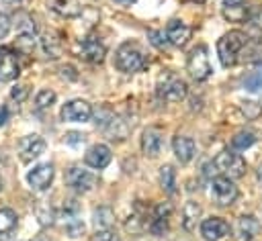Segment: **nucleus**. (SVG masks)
Segmentation results:
<instances>
[{
  "label": "nucleus",
  "instance_id": "obj_1",
  "mask_svg": "<svg viewBox=\"0 0 262 241\" xmlns=\"http://www.w3.org/2000/svg\"><path fill=\"white\" fill-rule=\"evenodd\" d=\"M248 45V35L242 31H229L225 33L219 41H217V55L223 67H231L235 65L239 53L246 49Z\"/></svg>",
  "mask_w": 262,
  "mask_h": 241
},
{
  "label": "nucleus",
  "instance_id": "obj_2",
  "mask_svg": "<svg viewBox=\"0 0 262 241\" xmlns=\"http://www.w3.org/2000/svg\"><path fill=\"white\" fill-rule=\"evenodd\" d=\"M209 167H213V172H217L219 176H225L229 180L242 178L246 174V161H244V157L237 155V153H233V151H229V149L219 151L217 157L211 161Z\"/></svg>",
  "mask_w": 262,
  "mask_h": 241
},
{
  "label": "nucleus",
  "instance_id": "obj_3",
  "mask_svg": "<svg viewBox=\"0 0 262 241\" xmlns=\"http://www.w3.org/2000/svg\"><path fill=\"white\" fill-rule=\"evenodd\" d=\"M115 63L121 71H139L145 67V57L141 53V49L135 45V43H123L119 49H117V55H115Z\"/></svg>",
  "mask_w": 262,
  "mask_h": 241
},
{
  "label": "nucleus",
  "instance_id": "obj_4",
  "mask_svg": "<svg viewBox=\"0 0 262 241\" xmlns=\"http://www.w3.org/2000/svg\"><path fill=\"white\" fill-rule=\"evenodd\" d=\"M186 67H188V74L196 82H203V80H207L211 76V63H209V55H207V47L205 45H196L188 53Z\"/></svg>",
  "mask_w": 262,
  "mask_h": 241
},
{
  "label": "nucleus",
  "instance_id": "obj_5",
  "mask_svg": "<svg viewBox=\"0 0 262 241\" xmlns=\"http://www.w3.org/2000/svg\"><path fill=\"white\" fill-rule=\"evenodd\" d=\"M158 96L166 102H180L186 98V84L180 78L168 74L158 82Z\"/></svg>",
  "mask_w": 262,
  "mask_h": 241
},
{
  "label": "nucleus",
  "instance_id": "obj_6",
  "mask_svg": "<svg viewBox=\"0 0 262 241\" xmlns=\"http://www.w3.org/2000/svg\"><path fill=\"white\" fill-rule=\"evenodd\" d=\"M211 196L213 200L219 204V206H229L235 202L237 198V186L225 178V176H217L213 182H211Z\"/></svg>",
  "mask_w": 262,
  "mask_h": 241
},
{
  "label": "nucleus",
  "instance_id": "obj_7",
  "mask_svg": "<svg viewBox=\"0 0 262 241\" xmlns=\"http://www.w3.org/2000/svg\"><path fill=\"white\" fill-rule=\"evenodd\" d=\"M66 182L76 192H90L98 184V178L94 174H90L88 170H82V167L74 165L66 172Z\"/></svg>",
  "mask_w": 262,
  "mask_h": 241
},
{
  "label": "nucleus",
  "instance_id": "obj_8",
  "mask_svg": "<svg viewBox=\"0 0 262 241\" xmlns=\"http://www.w3.org/2000/svg\"><path fill=\"white\" fill-rule=\"evenodd\" d=\"M92 116V106L86 100H70L61 108V118L72 123H86Z\"/></svg>",
  "mask_w": 262,
  "mask_h": 241
},
{
  "label": "nucleus",
  "instance_id": "obj_9",
  "mask_svg": "<svg viewBox=\"0 0 262 241\" xmlns=\"http://www.w3.org/2000/svg\"><path fill=\"white\" fill-rule=\"evenodd\" d=\"M78 55L84 59V61H90V63H100L106 55V47L96 39V37H86L80 45H78Z\"/></svg>",
  "mask_w": 262,
  "mask_h": 241
},
{
  "label": "nucleus",
  "instance_id": "obj_10",
  "mask_svg": "<svg viewBox=\"0 0 262 241\" xmlns=\"http://www.w3.org/2000/svg\"><path fill=\"white\" fill-rule=\"evenodd\" d=\"M45 151V141L39 135H25L18 141V153L23 161H33Z\"/></svg>",
  "mask_w": 262,
  "mask_h": 241
},
{
  "label": "nucleus",
  "instance_id": "obj_11",
  "mask_svg": "<svg viewBox=\"0 0 262 241\" xmlns=\"http://www.w3.org/2000/svg\"><path fill=\"white\" fill-rule=\"evenodd\" d=\"M61 219H63V229L68 231L70 237H80L84 233V223L80 221V210L76 200H70V204L63 206Z\"/></svg>",
  "mask_w": 262,
  "mask_h": 241
},
{
  "label": "nucleus",
  "instance_id": "obj_12",
  "mask_svg": "<svg viewBox=\"0 0 262 241\" xmlns=\"http://www.w3.org/2000/svg\"><path fill=\"white\" fill-rule=\"evenodd\" d=\"M27 180H29V184H31L33 190H47L51 186V180H53V165L51 163H39V165H35L27 174Z\"/></svg>",
  "mask_w": 262,
  "mask_h": 241
},
{
  "label": "nucleus",
  "instance_id": "obj_13",
  "mask_svg": "<svg viewBox=\"0 0 262 241\" xmlns=\"http://www.w3.org/2000/svg\"><path fill=\"white\" fill-rule=\"evenodd\" d=\"M18 76V59L10 47H0V82H12Z\"/></svg>",
  "mask_w": 262,
  "mask_h": 241
},
{
  "label": "nucleus",
  "instance_id": "obj_14",
  "mask_svg": "<svg viewBox=\"0 0 262 241\" xmlns=\"http://www.w3.org/2000/svg\"><path fill=\"white\" fill-rule=\"evenodd\" d=\"M227 233H229V223L219 219V216H211V219H205L201 223V235L207 241H219Z\"/></svg>",
  "mask_w": 262,
  "mask_h": 241
},
{
  "label": "nucleus",
  "instance_id": "obj_15",
  "mask_svg": "<svg viewBox=\"0 0 262 241\" xmlns=\"http://www.w3.org/2000/svg\"><path fill=\"white\" fill-rule=\"evenodd\" d=\"M260 233V221L254 214H242L235 225V239L237 241H254Z\"/></svg>",
  "mask_w": 262,
  "mask_h": 241
},
{
  "label": "nucleus",
  "instance_id": "obj_16",
  "mask_svg": "<svg viewBox=\"0 0 262 241\" xmlns=\"http://www.w3.org/2000/svg\"><path fill=\"white\" fill-rule=\"evenodd\" d=\"M190 33H192L190 27L184 25L182 20H178V18L170 20V22H168V29H166L168 43L174 45V47H184V45L188 43V39H190Z\"/></svg>",
  "mask_w": 262,
  "mask_h": 241
},
{
  "label": "nucleus",
  "instance_id": "obj_17",
  "mask_svg": "<svg viewBox=\"0 0 262 241\" xmlns=\"http://www.w3.org/2000/svg\"><path fill=\"white\" fill-rule=\"evenodd\" d=\"M111 157H113L111 155V149L106 145H102V143H96V145H92L86 151L84 161H86V165H90L94 170H102V167H106L111 163Z\"/></svg>",
  "mask_w": 262,
  "mask_h": 241
},
{
  "label": "nucleus",
  "instance_id": "obj_18",
  "mask_svg": "<svg viewBox=\"0 0 262 241\" xmlns=\"http://www.w3.org/2000/svg\"><path fill=\"white\" fill-rule=\"evenodd\" d=\"M162 143H164V137H162V131L158 127H149L143 131V137H141V149L145 155L149 157H156L162 149Z\"/></svg>",
  "mask_w": 262,
  "mask_h": 241
},
{
  "label": "nucleus",
  "instance_id": "obj_19",
  "mask_svg": "<svg viewBox=\"0 0 262 241\" xmlns=\"http://www.w3.org/2000/svg\"><path fill=\"white\" fill-rule=\"evenodd\" d=\"M170 212H172L170 202H162V204L156 206L154 219L149 221V231H151L154 235H162V233L168 229V216H170Z\"/></svg>",
  "mask_w": 262,
  "mask_h": 241
},
{
  "label": "nucleus",
  "instance_id": "obj_20",
  "mask_svg": "<svg viewBox=\"0 0 262 241\" xmlns=\"http://www.w3.org/2000/svg\"><path fill=\"white\" fill-rule=\"evenodd\" d=\"M172 147H174L176 157H178L182 163H188V161L194 157V141H192L190 137H184V135L174 137Z\"/></svg>",
  "mask_w": 262,
  "mask_h": 241
},
{
  "label": "nucleus",
  "instance_id": "obj_21",
  "mask_svg": "<svg viewBox=\"0 0 262 241\" xmlns=\"http://www.w3.org/2000/svg\"><path fill=\"white\" fill-rule=\"evenodd\" d=\"M223 18H227L229 22H246L250 18V6L246 2L242 4H233V6H223Z\"/></svg>",
  "mask_w": 262,
  "mask_h": 241
},
{
  "label": "nucleus",
  "instance_id": "obj_22",
  "mask_svg": "<svg viewBox=\"0 0 262 241\" xmlns=\"http://www.w3.org/2000/svg\"><path fill=\"white\" fill-rule=\"evenodd\" d=\"M104 131H106V135L111 139H119L121 141V139H125L129 135V125L119 116H111L106 120V125H104Z\"/></svg>",
  "mask_w": 262,
  "mask_h": 241
},
{
  "label": "nucleus",
  "instance_id": "obj_23",
  "mask_svg": "<svg viewBox=\"0 0 262 241\" xmlns=\"http://www.w3.org/2000/svg\"><path fill=\"white\" fill-rule=\"evenodd\" d=\"M199 216H201V206H199V202L188 200V202L184 204V208H182V227H184L186 231H192V229L196 227Z\"/></svg>",
  "mask_w": 262,
  "mask_h": 241
},
{
  "label": "nucleus",
  "instance_id": "obj_24",
  "mask_svg": "<svg viewBox=\"0 0 262 241\" xmlns=\"http://www.w3.org/2000/svg\"><path fill=\"white\" fill-rule=\"evenodd\" d=\"M92 223H94L96 231L98 229H111L113 223H115V212L108 206H98L92 212Z\"/></svg>",
  "mask_w": 262,
  "mask_h": 241
},
{
  "label": "nucleus",
  "instance_id": "obj_25",
  "mask_svg": "<svg viewBox=\"0 0 262 241\" xmlns=\"http://www.w3.org/2000/svg\"><path fill=\"white\" fill-rule=\"evenodd\" d=\"M41 45H43V51L47 53V57H59V53H61V41H59V37H57V33H43V37H41Z\"/></svg>",
  "mask_w": 262,
  "mask_h": 241
},
{
  "label": "nucleus",
  "instance_id": "obj_26",
  "mask_svg": "<svg viewBox=\"0 0 262 241\" xmlns=\"http://www.w3.org/2000/svg\"><path fill=\"white\" fill-rule=\"evenodd\" d=\"M51 8L55 12H59L61 16H68V18L78 16L82 12V6L76 0H51Z\"/></svg>",
  "mask_w": 262,
  "mask_h": 241
},
{
  "label": "nucleus",
  "instance_id": "obj_27",
  "mask_svg": "<svg viewBox=\"0 0 262 241\" xmlns=\"http://www.w3.org/2000/svg\"><path fill=\"white\" fill-rule=\"evenodd\" d=\"M160 184H162L166 194H174L176 192V172H174L172 165H162V170H160Z\"/></svg>",
  "mask_w": 262,
  "mask_h": 241
},
{
  "label": "nucleus",
  "instance_id": "obj_28",
  "mask_svg": "<svg viewBox=\"0 0 262 241\" xmlns=\"http://www.w3.org/2000/svg\"><path fill=\"white\" fill-rule=\"evenodd\" d=\"M254 141H256L254 133H250V131H239L237 135L231 137V147L237 149V151H242V149H248Z\"/></svg>",
  "mask_w": 262,
  "mask_h": 241
},
{
  "label": "nucleus",
  "instance_id": "obj_29",
  "mask_svg": "<svg viewBox=\"0 0 262 241\" xmlns=\"http://www.w3.org/2000/svg\"><path fill=\"white\" fill-rule=\"evenodd\" d=\"M16 227V214L12 208H0V233H10Z\"/></svg>",
  "mask_w": 262,
  "mask_h": 241
},
{
  "label": "nucleus",
  "instance_id": "obj_30",
  "mask_svg": "<svg viewBox=\"0 0 262 241\" xmlns=\"http://www.w3.org/2000/svg\"><path fill=\"white\" fill-rule=\"evenodd\" d=\"M244 88L250 90V92H260L262 90V69H256V71L248 74L246 80H244Z\"/></svg>",
  "mask_w": 262,
  "mask_h": 241
},
{
  "label": "nucleus",
  "instance_id": "obj_31",
  "mask_svg": "<svg viewBox=\"0 0 262 241\" xmlns=\"http://www.w3.org/2000/svg\"><path fill=\"white\" fill-rule=\"evenodd\" d=\"M29 0H0V12L2 14H10V12H18L23 6H27Z\"/></svg>",
  "mask_w": 262,
  "mask_h": 241
},
{
  "label": "nucleus",
  "instance_id": "obj_32",
  "mask_svg": "<svg viewBox=\"0 0 262 241\" xmlns=\"http://www.w3.org/2000/svg\"><path fill=\"white\" fill-rule=\"evenodd\" d=\"M55 102V92H51V90H41L39 94H37V98H35V104H37V108H49L51 104Z\"/></svg>",
  "mask_w": 262,
  "mask_h": 241
},
{
  "label": "nucleus",
  "instance_id": "obj_33",
  "mask_svg": "<svg viewBox=\"0 0 262 241\" xmlns=\"http://www.w3.org/2000/svg\"><path fill=\"white\" fill-rule=\"evenodd\" d=\"M242 112H244V116H246V118L254 120V118H258V116L262 114V104L248 100V102H244V104H242Z\"/></svg>",
  "mask_w": 262,
  "mask_h": 241
},
{
  "label": "nucleus",
  "instance_id": "obj_34",
  "mask_svg": "<svg viewBox=\"0 0 262 241\" xmlns=\"http://www.w3.org/2000/svg\"><path fill=\"white\" fill-rule=\"evenodd\" d=\"M14 25H16V29H18L20 35H33L35 33V27H33V22H31V18L27 14H18Z\"/></svg>",
  "mask_w": 262,
  "mask_h": 241
},
{
  "label": "nucleus",
  "instance_id": "obj_35",
  "mask_svg": "<svg viewBox=\"0 0 262 241\" xmlns=\"http://www.w3.org/2000/svg\"><path fill=\"white\" fill-rule=\"evenodd\" d=\"M147 37H149V41H151V45H156L158 49H164L166 45H168V37H166V33L164 31H149L147 33Z\"/></svg>",
  "mask_w": 262,
  "mask_h": 241
},
{
  "label": "nucleus",
  "instance_id": "obj_36",
  "mask_svg": "<svg viewBox=\"0 0 262 241\" xmlns=\"http://www.w3.org/2000/svg\"><path fill=\"white\" fill-rule=\"evenodd\" d=\"M92 241H121V239H119L111 229H98V231L94 233Z\"/></svg>",
  "mask_w": 262,
  "mask_h": 241
},
{
  "label": "nucleus",
  "instance_id": "obj_37",
  "mask_svg": "<svg viewBox=\"0 0 262 241\" xmlns=\"http://www.w3.org/2000/svg\"><path fill=\"white\" fill-rule=\"evenodd\" d=\"M37 216H39V223H41L43 227L53 223V210H51L49 206H45V208H37Z\"/></svg>",
  "mask_w": 262,
  "mask_h": 241
},
{
  "label": "nucleus",
  "instance_id": "obj_38",
  "mask_svg": "<svg viewBox=\"0 0 262 241\" xmlns=\"http://www.w3.org/2000/svg\"><path fill=\"white\" fill-rule=\"evenodd\" d=\"M35 47V37L33 35H20L18 37V49H23L25 53H29Z\"/></svg>",
  "mask_w": 262,
  "mask_h": 241
},
{
  "label": "nucleus",
  "instance_id": "obj_39",
  "mask_svg": "<svg viewBox=\"0 0 262 241\" xmlns=\"http://www.w3.org/2000/svg\"><path fill=\"white\" fill-rule=\"evenodd\" d=\"M27 94H29V88H27V86H14V88L10 90V98L16 100V102H23V100L27 98Z\"/></svg>",
  "mask_w": 262,
  "mask_h": 241
},
{
  "label": "nucleus",
  "instance_id": "obj_40",
  "mask_svg": "<svg viewBox=\"0 0 262 241\" xmlns=\"http://www.w3.org/2000/svg\"><path fill=\"white\" fill-rule=\"evenodd\" d=\"M84 135L82 133H76V131H70L68 135H66V143H70V145H82L84 143Z\"/></svg>",
  "mask_w": 262,
  "mask_h": 241
},
{
  "label": "nucleus",
  "instance_id": "obj_41",
  "mask_svg": "<svg viewBox=\"0 0 262 241\" xmlns=\"http://www.w3.org/2000/svg\"><path fill=\"white\" fill-rule=\"evenodd\" d=\"M8 31H10V18L0 12V39H4L8 35Z\"/></svg>",
  "mask_w": 262,
  "mask_h": 241
},
{
  "label": "nucleus",
  "instance_id": "obj_42",
  "mask_svg": "<svg viewBox=\"0 0 262 241\" xmlns=\"http://www.w3.org/2000/svg\"><path fill=\"white\" fill-rule=\"evenodd\" d=\"M8 116H10V112H8V108H6V106H0V127H2V125H6V120H8Z\"/></svg>",
  "mask_w": 262,
  "mask_h": 241
},
{
  "label": "nucleus",
  "instance_id": "obj_43",
  "mask_svg": "<svg viewBox=\"0 0 262 241\" xmlns=\"http://www.w3.org/2000/svg\"><path fill=\"white\" fill-rule=\"evenodd\" d=\"M242 2H246V0H221L223 6H233V4H242Z\"/></svg>",
  "mask_w": 262,
  "mask_h": 241
},
{
  "label": "nucleus",
  "instance_id": "obj_44",
  "mask_svg": "<svg viewBox=\"0 0 262 241\" xmlns=\"http://www.w3.org/2000/svg\"><path fill=\"white\" fill-rule=\"evenodd\" d=\"M256 178H258V184L262 186V165L258 167V172H256Z\"/></svg>",
  "mask_w": 262,
  "mask_h": 241
},
{
  "label": "nucleus",
  "instance_id": "obj_45",
  "mask_svg": "<svg viewBox=\"0 0 262 241\" xmlns=\"http://www.w3.org/2000/svg\"><path fill=\"white\" fill-rule=\"evenodd\" d=\"M117 2H121V4H131V2H135V0H117Z\"/></svg>",
  "mask_w": 262,
  "mask_h": 241
},
{
  "label": "nucleus",
  "instance_id": "obj_46",
  "mask_svg": "<svg viewBox=\"0 0 262 241\" xmlns=\"http://www.w3.org/2000/svg\"><path fill=\"white\" fill-rule=\"evenodd\" d=\"M192 2H196V4H203V2H205V0H192Z\"/></svg>",
  "mask_w": 262,
  "mask_h": 241
},
{
  "label": "nucleus",
  "instance_id": "obj_47",
  "mask_svg": "<svg viewBox=\"0 0 262 241\" xmlns=\"http://www.w3.org/2000/svg\"><path fill=\"white\" fill-rule=\"evenodd\" d=\"M0 188H2V178H0Z\"/></svg>",
  "mask_w": 262,
  "mask_h": 241
}]
</instances>
